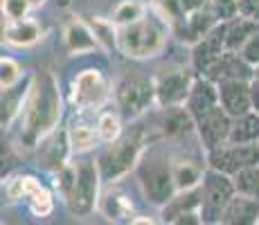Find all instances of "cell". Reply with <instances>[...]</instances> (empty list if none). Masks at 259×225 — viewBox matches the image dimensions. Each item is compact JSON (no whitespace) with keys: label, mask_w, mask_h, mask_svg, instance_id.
<instances>
[{"label":"cell","mask_w":259,"mask_h":225,"mask_svg":"<svg viewBox=\"0 0 259 225\" xmlns=\"http://www.w3.org/2000/svg\"><path fill=\"white\" fill-rule=\"evenodd\" d=\"M63 113V99L59 81L52 72H41L32 77L27 102L21 113V142L29 149H36L43 138L59 128Z\"/></svg>","instance_id":"obj_1"},{"label":"cell","mask_w":259,"mask_h":225,"mask_svg":"<svg viewBox=\"0 0 259 225\" xmlns=\"http://www.w3.org/2000/svg\"><path fill=\"white\" fill-rule=\"evenodd\" d=\"M147 138L142 126H133L124 131L113 144H108L106 151L97 158V167L104 183H117L131 171H136L144 156Z\"/></svg>","instance_id":"obj_2"},{"label":"cell","mask_w":259,"mask_h":225,"mask_svg":"<svg viewBox=\"0 0 259 225\" xmlns=\"http://www.w3.org/2000/svg\"><path fill=\"white\" fill-rule=\"evenodd\" d=\"M136 178L147 203H151L158 209L165 207L174 198V194L178 192L176 183H174L171 162L158 153H144L136 169Z\"/></svg>","instance_id":"obj_3"},{"label":"cell","mask_w":259,"mask_h":225,"mask_svg":"<svg viewBox=\"0 0 259 225\" xmlns=\"http://www.w3.org/2000/svg\"><path fill=\"white\" fill-rule=\"evenodd\" d=\"M167 32L158 21L144 16L138 23L117 27V50L128 59H151L162 52Z\"/></svg>","instance_id":"obj_4"},{"label":"cell","mask_w":259,"mask_h":225,"mask_svg":"<svg viewBox=\"0 0 259 225\" xmlns=\"http://www.w3.org/2000/svg\"><path fill=\"white\" fill-rule=\"evenodd\" d=\"M102 173L97 160H77V178L63 203L74 218H88L99 207L102 196Z\"/></svg>","instance_id":"obj_5"},{"label":"cell","mask_w":259,"mask_h":225,"mask_svg":"<svg viewBox=\"0 0 259 225\" xmlns=\"http://www.w3.org/2000/svg\"><path fill=\"white\" fill-rule=\"evenodd\" d=\"M113 95H115L117 108L122 111L124 117H128V119L142 117L151 106H158L153 79L144 77V74H138V72L119 77L115 88H113Z\"/></svg>","instance_id":"obj_6"},{"label":"cell","mask_w":259,"mask_h":225,"mask_svg":"<svg viewBox=\"0 0 259 225\" xmlns=\"http://www.w3.org/2000/svg\"><path fill=\"white\" fill-rule=\"evenodd\" d=\"M201 189H203L201 216L205 221V225H217L221 221V214L226 209V205L237 194L235 180H232V176H228V173L214 171V169L207 167Z\"/></svg>","instance_id":"obj_7"},{"label":"cell","mask_w":259,"mask_h":225,"mask_svg":"<svg viewBox=\"0 0 259 225\" xmlns=\"http://www.w3.org/2000/svg\"><path fill=\"white\" fill-rule=\"evenodd\" d=\"M5 194L9 201H25L29 212L36 218H48L54 212L52 192L34 176H14L5 185Z\"/></svg>","instance_id":"obj_8"},{"label":"cell","mask_w":259,"mask_h":225,"mask_svg":"<svg viewBox=\"0 0 259 225\" xmlns=\"http://www.w3.org/2000/svg\"><path fill=\"white\" fill-rule=\"evenodd\" d=\"M111 97V83L104 77L102 70L86 68L72 79L70 83V102L79 111L99 108Z\"/></svg>","instance_id":"obj_9"},{"label":"cell","mask_w":259,"mask_h":225,"mask_svg":"<svg viewBox=\"0 0 259 225\" xmlns=\"http://www.w3.org/2000/svg\"><path fill=\"white\" fill-rule=\"evenodd\" d=\"M207 167L214 169V171L228 173V176H237L243 169L259 167V142L221 144V147L207 151Z\"/></svg>","instance_id":"obj_10"},{"label":"cell","mask_w":259,"mask_h":225,"mask_svg":"<svg viewBox=\"0 0 259 225\" xmlns=\"http://www.w3.org/2000/svg\"><path fill=\"white\" fill-rule=\"evenodd\" d=\"M194 74L189 68H167L153 77L156 86V104L160 108L185 106L189 93L194 88Z\"/></svg>","instance_id":"obj_11"},{"label":"cell","mask_w":259,"mask_h":225,"mask_svg":"<svg viewBox=\"0 0 259 225\" xmlns=\"http://www.w3.org/2000/svg\"><path fill=\"white\" fill-rule=\"evenodd\" d=\"M70 153L72 144H70V135L68 131H54L48 138H43L36 147V164L41 169H46L50 173H57L70 162Z\"/></svg>","instance_id":"obj_12"},{"label":"cell","mask_w":259,"mask_h":225,"mask_svg":"<svg viewBox=\"0 0 259 225\" xmlns=\"http://www.w3.org/2000/svg\"><path fill=\"white\" fill-rule=\"evenodd\" d=\"M230 131H232V117L223 111L221 104L196 122V135L201 140L205 153L226 144L230 140Z\"/></svg>","instance_id":"obj_13"},{"label":"cell","mask_w":259,"mask_h":225,"mask_svg":"<svg viewBox=\"0 0 259 225\" xmlns=\"http://www.w3.org/2000/svg\"><path fill=\"white\" fill-rule=\"evenodd\" d=\"M228 50L226 45V23L214 25L210 32L201 38L196 45H192V66L196 72H201V77L210 70L217 59Z\"/></svg>","instance_id":"obj_14"},{"label":"cell","mask_w":259,"mask_h":225,"mask_svg":"<svg viewBox=\"0 0 259 225\" xmlns=\"http://www.w3.org/2000/svg\"><path fill=\"white\" fill-rule=\"evenodd\" d=\"M217 86H219V104L232 119L252 111V81L232 79V81H221Z\"/></svg>","instance_id":"obj_15"},{"label":"cell","mask_w":259,"mask_h":225,"mask_svg":"<svg viewBox=\"0 0 259 225\" xmlns=\"http://www.w3.org/2000/svg\"><path fill=\"white\" fill-rule=\"evenodd\" d=\"M203 77H207L214 83L232 81V79L252 81V79H255V68H252L239 52H235V50H226V52L217 59V63H214Z\"/></svg>","instance_id":"obj_16"},{"label":"cell","mask_w":259,"mask_h":225,"mask_svg":"<svg viewBox=\"0 0 259 225\" xmlns=\"http://www.w3.org/2000/svg\"><path fill=\"white\" fill-rule=\"evenodd\" d=\"M217 106H219V86L207 77H198L185 102V108L192 113L194 122H198L203 115H207Z\"/></svg>","instance_id":"obj_17"},{"label":"cell","mask_w":259,"mask_h":225,"mask_svg":"<svg viewBox=\"0 0 259 225\" xmlns=\"http://www.w3.org/2000/svg\"><path fill=\"white\" fill-rule=\"evenodd\" d=\"M63 43L70 54H88L99 48V41L95 36L91 23L81 21V18H70L63 27Z\"/></svg>","instance_id":"obj_18"},{"label":"cell","mask_w":259,"mask_h":225,"mask_svg":"<svg viewBox=\"0 0 259 225\" xmlns=\"http://www.w3.org/2000/svg\"><path fill=\"white\" fill-rule=\"evenodd\" d=\"M221 225H259V201L246 194H235L221 214Z\"/></svg>","instance_id":"obj_19"},{"label":"cell","mask_w":259,"mask_h":225,"mask_svg":"<svg viewBox=\"0 0 259 225\" xmlns=\"http://www.w3.org/2000/svg\"><path fill=\"white\" fill-rule=\"evenodd\" d=\"M97 209L108 218V221H124V218H131L133 201L119 185L108 183L106 189L102 192V196H99Z\"/></svg>","instance_id":"obj_20"},{"label":"cell","mask_w":259,"mask_h":225,"mask_svg":"<svg viewBox=\"0 0 259 225\" xmlns=\"http://www.w3.org/2000/svg\"><path fill=\"white\" fill-rule=\"evenodd\" d=\"M158 128L169 140L183 138V135L196 131V122H194L192 113L185 106H167L162 108L160 119H158Z\"/></svg>","instance_id":"obj_21"},{"label":"cell","mask_w":259,"mask_h":225,"mask_svg":"<svg viewBox=\"0 0 259 225\" xmlns=\"http://www.w3.org/2000/svg\"><path fill=\"white\" fill-rule=\"evenodd\" d=\"M3 38L14 48H32L43 38V27L32 18L7 21V25L3 27Z\"/></svg>","instance_id":"obj_22"},{"label":"cell","mask_w":259,"mask_h":225,"mask_svg":"<svg viewBox=\"0 0 259 225\" xmlns=\"http://www.w3.org/2000/svg\"><path fill=\"white\" fill-rule=\"evenodd\" d=\"M201 205H203V189L201 187L176 192L171 201L160 209V216H162V221H165V225H169L174 218L183 216V214H187V212H201Z\"/></svg>","instance_id":"obj_23"},{"label":"cell","mask_w":259,"mask_h":225,"mask_svg":"<svg viewBox=\"0 0 259 225\" xmlns=\"http://www.w3.org/2000/svg\"><path fill=\"white\" fill-rule=\"evenodd\" d=\"M29 88H32V79L25 81L23 86L16 83V86L3 90V113H0V124H3V128L12 126V124L21 117L23 106H25V102H27Z\"/></svg>","instance_id":"obj_24"},{"label":"cell","mask_w":259,"mask_h":225,"mask_svg":"<svg viewBox=\"0 0 259 225\" xmlns=\"http://www.w3.org/2000/svg\"><path fill=\"white\" fill-rule=\"evenodd\" d=\"M171 171H174V183H176L178 192H185V189H196L203 185V178H205V167H201L194 160H174L171 162Z\"/></svg>","instance_id":"obj_25"},{"label":"cell","mask_w":259,"mask_h":225,"mask_svg":"<svg viewBox=\"0 0 259 225\" xmlns=\"http://www.w3.org/2000/svg\"><path fill=\"white\" fill-rule=\"evenodd\" d=\"M257 32H259V23L250 21V18H246V16H237V18H232V21H228L226 23V45H228V50L239 52V50L248 43V38Z\"/></svg>","instance_id":"obj_26"},{"label":"cell","mask_w":259,"mask_h":225,"mask_svg":"<svg viewBox=\"0 0 259 225\" xmlns=\"http://www.w3.org/2000/svg\"><path fill=\"white\" fill-rule=\"evenodd\" d=\"M232 144H252L259 142V115L255 111L241 115V117L232 119V131L230 140Z\"/></svg>","instance_id":"obj_27"},{"label":"cell","mask_w":259,"mask_h":225,"mask_svg":"<svg viewBox=\"0 0 259 225\" xmlns=\"http://www.w3.org/2000/svg\"><path fill=\"white\" fill-rule=\"evenodd\" d=\"M68 135H70V144H72V151L74 153H88L97 147L99 133L97 126H91L86 122H74L70 128H68Z\"/></svg>","instance_id":"obj_28"},{"label":"cell","mask_w":259,"mask_h":225,"mask_svg":"<svg viewBox=\"0 0 259 225\" xmlns=\"http://www.w3.org/2000/svg\"><path fill=\"white\" fill-rule=\"evenodd\" d=\"M144 16H147V5L138 3V0H122V3L115 7V12H113L111 18L117 27H124V25L138 23Z\"/></svg>","instance_id":"obj_29"},{"label":"cell","mask_w":259,"mask_h":225,"mask_svg":"<svg viewBox=\"0 0 259 225\" xmlns=\"http://www.w3.org/2000/svg\"><path fill=\"white\" fill-rule=\"evenodd\" d=\"M97 133H99V140L104 144H113L119 135L124 133V126H122V119H119L117 113L113 111H106L97 117Z\"/></svg>","instance_id":"obj_30"},{"label":"cell","mask_w":259,"mask_h":225,"mask_svg":"<svg viewBox=\"0 0 259 225\" xmlns=\"http://www.w3.org/2000/svg\"><path fill=\"white\" fill-rule=\"evenodd\" d=\"M91 27H93V32H95V36H97L99 48L102 50L117 48V25L113 23V18L95 16L91 21Z\"/></svg>","instance_id":"obj_31"},{"label":"cell","mask_w":259,"mask_h":225,"mask_svg":"<svg viewBox=\"0 0 259 225\" xmlns=\"http://www.w3.org/2000/svg\"><path fill=\"white\" fill-rule=\"evenodd\" d=\"M232 180H235V187L239 194H246V196L259 201V167L243 169L237 176H232Z\"/></svg>","instance_id":"obj_32"},{"label":"cell","mask_w":259,"mask_h":225,"mask_svg":"<svg viewBox=\"0 0 259 225\" xmlns=\"http://www.w3.org/2000/svg\"><path fill=\"white\" fill-rule=\"evenodd\" d=\"M23 79V68L18 61H14L12 57H3L0 61V88H12L16 83H21Z\"/></svg>","instance_id":"obj_33"},{"label":"cell","mask_w":259,"mask_h":225,"mask_svg":"<svg viewBox=\"0 0 259 225\" xmlns=\"http://www.w3.org/2000/svg\"><path fill=\"white\" fill-rule=\"evenodd\" d=\"M32 7V0H3V16L7 21H23Z\"/></svg>","instance_id":"obj_34"},{"label":"cell","mask_w":259,"mask_h":225,"mask_svg":"<svg viewBox=\"0 0 259 225\" xmlns=\"http://www.w3.org/2000/svg\"><path fill=\"white\" fill-rule=\"evenodd\" d=\"M210 7L219 16L221 23H228L239 16V3L237 0H210Z\"/></svg>","instance_id":"obj_35"},{"label":"cell","mask_w":259,"mask_h":225,"mask_svg":"<svg viewBox=\"0 0 259 225\" xmlns=\"http://www.w3.org/2000/svg\"><path fill=\"white\" fill-rule=\"evenodd\" d=\"M239 54H241L252 68H259V32L248 38V43L239 50Z\"/></svg>","instance_id":"obj_36"},{"label":"cell","mask_w":259,"mask_h":225,"mask_svg":"<svg viewBox=\"0 0 259 225\" xmlns=\"http://www.w3.org/2000/svg\"><path fill=\"white\" fill-rule=\"evenodd\" d=\"M169 225H205V221H203L201 212H187V214H183V216L174 218Z\"/></svg>","instance_id":"obj_37"},{"label":"cell","mask_w":259,"mask_h":225,"mask_svg":"<svg viewBox=\"0 0 259 225\" xmlns=\"http://www.w3.org/2000/svg\"><path fill=\"white\" fill-rule=\"evenodd\" d=\"M210 7V0H181V9L183 14H194L198 9Z\"/></svg>","instance_id":"obj_38"},{"label":"cell","mask_w":259,"mask_h":225,"mask_svg":"<svg viewBox=\"0 0 259 225\" xmlns=\"http://www.w3.org/2000/svg\"><path fill=\"white\" fill-rule=\"evenodd\" d=\"M252 111L259 115V81L252 79Z\"/></svg>","instance_id":"obj_39"},{"label":"cell","mask_w":259,"mask_h":225,"mask_svg":"<svg viewBox=\"0 0 259 225\" xmlns=\"http://www.w3.org/2000/svg\"><path fill=\"white\" fill-rule=\"evenodd\" d=\"M128 225H158V223L153 221L151 216H136V218H131Z\"/></svg>","instance_id":"obj_40"},{"label":"cell","mask_w":259,"mask_h":225,"mask_svg":"<svg viewBox=\"0 0 259 225\" xmlns=\"http://www.w3.org/2000/svg\"><path fill=\"white\" fill-rule=\"evenodd\" d=\"M43 3H46V0H32V5H34V7H38V5H43Z\"/></svg>","instance_id":"obj_41"},{"label":"cell","mask_w":259,"mask_h":225,"mask_svg":"<svg viewBox=\"0 0 259 225\" xmlns=\"http://www.w3.org/2000/svg\"><path fill=\"white\" fill-rule=\"evenodd\" d=\"M255 79L259 81V68H255Z\"/></svg>","instance_id":"obj_42"},{"label":"cell","mask_w":259,"mask_h":225,"mask_svg":"<svg viewBox=\"0 0 259 225\" xmlns=\"http://www.w3.org/2000/svg\"><path fill=\"white\" fill-rule=\"evenodd\" d=\"M217 225H221V223H217Z\"/></svg>","instance_id":"obj_43"}]
</instances>
